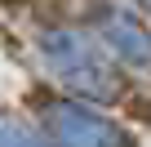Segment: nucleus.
<instances>
[{"instance_id": "f257e3e1", "label": "nucleus", "mask_w": 151, "mask_h": 147, "mask_svg": "<svg viewBox=\"0 0 151 147\" xmlns=\"http://www.w3.org/2000/svg\"><path fill=\"white\" fill-rule=\"evenodd\" d=\"M58 134H62L67 147H129L111 125H102V120H93L85 112H76V107H62L58 112Z\"/></svg>"}, {"instance_id": "f03ea898", "label": "nucleus", "mask_w": 151, "mask_h": 147, "mask_svg": "<svg viewBox=\"0 0 151 147\" xmlns=\"http://www.w3.org/2000/svg\"><path fill=\"white\" fill-rule=\"evenodd\" d=\"M111 40H116L120 49H129L133 62H151V40H147L138 27H129V18H124V27H111Z\"/></svg>"}]
</instances>
